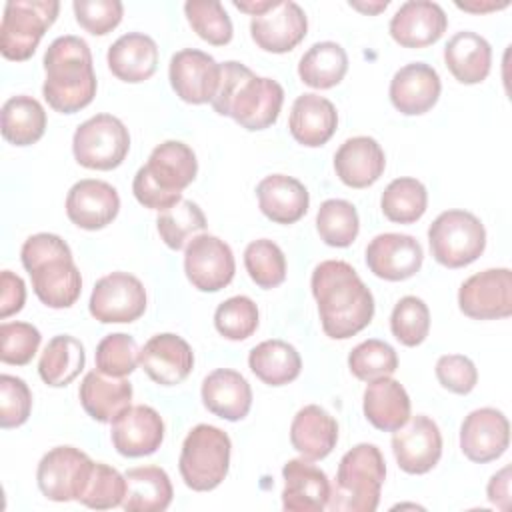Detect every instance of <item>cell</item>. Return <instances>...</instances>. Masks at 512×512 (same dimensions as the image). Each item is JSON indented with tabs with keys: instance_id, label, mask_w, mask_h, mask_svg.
Wrapping results in <instances>:
<instances>
[{
	"instance_id": "obj_1",
	"label": "cell",
	"mask_w": 512,
	"mask_h": 512,
	"mask_svg": "<svg viewBox=\"0 0 512 512\" xmlns=\"http://www.w3.org/2000/svg\"><path fill=\"white\" fill-rule=\"evenodd\" d=\"M310 288L328 338L346 340L372 322L374 296L348 262H320L312 272Z\"/></svg>"
},
{
	"instance_id": "obj_2",
	"label": "cell",
	"mask_w": 512,
	"mask_h": 512,
	"mask_svg": "<svg viewBox=\"0 0 512 512\" xmlns=\"http://www.w3.org/2000/svg\"><path fill=\"white\" fill-rule=\"evenodd\" d=\"M210 104L216 114L230 116L250 132L266 130L280 116L284 88L274 78L256 76L242 62L226 60L220 64V82Z\"/></svg>"
},
{
	"instance_id": "obj_3",
	"label": "cell",
	"mask_w": 512,
	"mask_h": 512,
	"mask_svg": "<svg viewBox=\"0 0 512 512\" xmlns=\"http://www.w3.org/2000/svg\"><path fill=\"white\" fill-rule=\"evenodd\" d=\"M42 96L60 114H74L86 108L96 96V74L92 52L86 40L74 34L58 36L44 54Z\"/></svg>"
},
{
	"instance_id": "obj_4",
	"label": "cell",
	"mask_w": 512,
	"mask_h": 512,
	"mask_svg": "<svg viewBox=\"0 0 512 512\" xmlns=\"http://www.w3.org/2000/svg\"><path fill=\"white\" fill-rule=\"evenodd\" d=\"M198 172L194 150L180 140L158 144L132 180L134 198L150 210L164 212L182 200V190L190 186Z\"/></svg>"
},
{
	"instance_id": "obj_5",
	"label": "cell",
	"mask_w": 512,
	"mask_h": 512,
	"mask_svg": "<svg viewBox=\"0 0 512 512\" xmlns=\"http://www.w3.org/2000/svg\"><path fill=\"white\" fill-rule=\"evenodd\" d=\"M386 462L376 444H356L338 464L336 482L330 486L332 512H374L380 504Z\"/></svg>"
},
{
	"instance_id": "obj_6",
	"label": "cell",
	"mask_w": 512,
	"mask_h": 512,
	"mask_svg": "<svg viewBox=\"0 0 512 512\" xmlns=\"http://www.w3.org/2000/svg\"><path fill=\"white\" fill-rule=\"evenodd\" d=\"M230 436L212 426L198 424L194 426L180 450L178 470L184 484L194 492H210L218 488L230 470Z\"/></svg>"
},
{
	"instance_id": "obj_7",
	"label": "cell",
	"mask_w": 512,
	"mask_h": 512,
	"mask_svg": "<svg viewBox=\"0 0 512 512\" xmlns=\"http://www.w3.org/2000/svg\"><path fill=\"white\" fill-rule=\"evenodd\" d=\"M432 258L446 268H464L486 248V228L468 210H444L428 228Z\"/></svg>"
},
{
	"instance_id": "obj_8",
	"label": "cell",
	"mask_w": 512,
	"mask_h": 512,
	"mask_svg": "<svg viewBox=\"0 0 512 512\" xmlns=\"http://www.w3.org/2000/svg\"><path fill=\"white\" fill-rule=\"evenodd\" d=\"M60 2L56 0H10L0 24V52L6 60H28L44 32L56 22Z\"/></svg>"
},
{
	"instance_id": "obj_9",
	"label": "cell",
	"mask_w": 512,
	"mask_h": 512,
	"mask_svg": "<svg viewBox=\"0 0 512 512\" xmlns=\"http://www.w3.org/2000/svg\"><path fill=\"white\" fill-rule=\"evenodd\" d=\"M130 150V134L124 122L112 114H96L84 120L72 136V152L88 170L118 168Z\"/></svg>"
},
{
	"instance_id": "obj_10",
	"label": "cell",
	"mask_w": 512,
	"mask_h": 512,
	"mask_svg": "<svg viewBox=\"0 0 512 512\" xmlns=\"http://www.w3.org/2000/svg\"><path fill=\"white\" fill-rule=\"evenodd\" d=\"M92 466V458L80 448L56 446L38 462V488L52 502L78 500L86 488Z\"/></svg>"
},
{
	"instance_id": "obj_11",
	"label": "cell",
	"mask_w": 512,
	"mask_h": 512,
	"mask_svg": "<svg viewBox=\"0 0 512 512\" xmlns=\"http://www.w3.org/2000/svg\"><path fill=\"white\" fill-rule=\"evenodd\" d=\"M146 288L130 272L102 276L90 294L88 310L100 324H130L146 312Z\"/></svg>"
},
{
	"instance_id": "obj_12",
	"label": "cell",
	"mask_w": 512,
	"mask_h": 512,
	"mask_svg": "<svg viewBox=\"0 0 512 512\" xmlns=\"http://www.w3.org/2000/svg\"><path fill=\"white\" fill-rule=\"evenodd\" d=\"M458 308L472 320H498L512 314L510 268H488L460 284Z\"/></svg>"
},
{
	"instance_id": "obj_13",
	"label": "cell",
	"mask_w": 512,
	"mask_h": 512,
	"mask_svg": "<svg viewBox=\"0 0 512 512\" xmlns=\"http://www.w3.org/2000/svg\"><path fill=\"white\" fill-rule=\"evenodd\" d=\"M184 272L200 292L226 288L236 272L232 248L212 234H196L184 248Z\"/></svg>"
},
{
	"instance_id": "obj_14",
	"label": "cell",
	"mask_w": 512,
	"mask_h": 512,
	"mask_svg": "<svg viewBox=\"0 0 512 512\" xmlns=\"http://www.w3.org/2000/svg\"><path fill=\"white\" fill-rule=\"evenodd\" d=\"M394 458L406 474H426L430 472L442 456V434L438 424L416 414L406 420L404 426L394 430L392 436Z\"/></svg>"
},
{
	"instance_id": "obj_15",
	"label": "cell",
	"mask_w": 512,
	"mask_h": 512,
	"mask_svg": "<svg viewBox=\"0 0 512 512\" xmlns=\"http://www.w3.org/2000/svg\"><path fill=\"white\" fill-rule=\"evenodd\" d=\"M168 78L180 100L188 104H208L218 90L220 64L208 52L184 48L172 54Z\"/></svg>"
},
{
	"instance_id": "obj_16",
	"label": "cell",
	"mask_w": 512,
	"mask_h": 512,
	"mask_svg": "<svg viewBox=\"0 0 512 512\" xmlns=\"http://www.w3.org/2000/svg\"><path fill=\"white\" fill-rule=\"evenodd\" d=\"M422 262L424 250L410 234L384 232L374 236L366 246L368 270L388 282L412 278L422 268Z\"/></svg>"
},
{
	"instance_id": "obj_17",
	"label": "cell",
	"mask_w": 512,
	"mask_h": 512,
	"mask_svg": "<svg viewBox=\"0 0 512 512\" xmlns=\"http://www.w3.org/2000/svg\"><path fill=\"white\" fill-rule=\"evenodd\" d=\"M510 444V424L496 408H476L460 424V450L476 464L498 460Z\"/></svg>"
},
{
	"instance_id": "obj_18",
	"label": "cell",
	"mask_w": 512,
	"mask_h": 512,
	"mask_svg": "<svg viewBox=\"0 0 512 512\" xmlns=\"http://www.w3.org/2000/svg\"><path fill=\"white\" fill-rule=\"evenodd\" d=\"M110 440L116 452L126 458L150 456L162 446L164 420L152 406H130L112 420Z\"/></svg>"
},
{
	"instance_id": "obj_19",
	"label": "cell",
	"mask_w": 512,
	"mask_h": 512,
	"mask_svg": "<svg viewBox=\"0 0 512 512\" xmlns=\"http://www.w3.org/2000/svg\"><path fill=\"white\" fill-rule=\"evenodd\" d=\"M308 32V18L300 4L280 0L272 10L250 20V36L258 48L272 54L294 50Z\"/></svg>"
},
{
	"instance_id": "obj_20",
	"label": "cell",
	"mask_w": 512,
	"mask_h": 512,
	"mask_svg": "<svg viewBox=\"0 0 512 512\" xmlns=\"http://www.w3.org/2000/svg\"><path fill=\"white\" fill-rule=\"evenodd\" d=\"M138 364L152 382L160 386H176L190 376L194 368V352L182 336L162 332L154 334L140 348Z\"/></svg>"
},
{
	"instance_id": "obj_21",
	"label": "cell",
	"mask_w": 512,
	"mask_h": 512,
	"mask_svg": "<svg viewBox=\"0 0 512 512\" xmlns=\"http://www.w3.org/2000/svg\"><path fill=\"white\" fill-rule=\"evenodd\" d=\"M118 212L120 196L116 188L104 180H78L66 194V216L82 230H102Z\"/></svg>"
},
{
	"instance_id": "obj_22",
	"label": "cell",
	"mask_w": 512,
	"mask_h": 512,
	"mask_svg": "<svg viewBox=\"0 0 512 512\" xmlns=\"http://www.w3.org/2000/svg\"><path fill=\"white\" fill-rule=\"evenodd\" d=\"M448 28V16L432 0H408L390 18L388 30L402 48H426L442 38Z\"/></svg>"
},
{
	"instance_id": "obj_23",
	"label": "cell",
	"mask_w": 512,
	"mask_h": 512,
	"mask_svg": "<svg viewBox=\"0 0 512 512\" xmlns=\"http://www.w3.org/2000/svg\"><path fill=\"white\" fill-rule=\"evenodd\" d=\"M440 92V76L426 62H410L396 70L388 88L392 106L404 116L426 114L438 102Z\"/></svg>"
},
{
	"instance_id": "obj_24",
	"label": "cell",
	"mask_w": 512,
	"mask_h": 512,
	"mask_svg": "<svg viewBox=\"0 0 512 512\" xmlns=\"http://www.w3.org/2000/svg\"><path fill=\"white\" fill-rule=\"evenodd\" d=\"M282 508L288 512H322L330 500V480L312 460L292 458L282 468Z\"/></svg>"
},
{
	"instance_id": "obj_25",
	"label": "cell",
	"mask_w": 512,
	"mask_h": 512,
	"mask_svg": "<svg viewBox=\"0 0 512 512\" xmlns=\"http://www.w3.org/2000/svg\"><path fill=\"white\" fill-rule=\"evenodd\" d=\"M26 272L30 274L34 294L48 308H70L80 298L82 276L72 254L48 258Z\"/></svg>"
},
{
	"instance_id": "obj_26",
	"label": "cell",
	"mask_w": 512,
	"mask_h": 512,
	"mask_svg": "<svg viewBox=\"0 0 512 512\" xmlns=\"http://www.w3.org/2000/svg\"><path fill=\"white\" fill-rule=\"evenodd\" d=\"M200 396L208 412L228 422L246 418L252 408V388L248 380L232 368L212 370L202 380Z\"/></svg>"
},
{
	"instance_id": "obj_27",
	"label": "cell",
	"mask_w": 512,
	"mask_h": 512,
	"mask_svg": "<svg viewBox=\"0 0 512 512\" xmlns=\"http://www.w3.org/2000/svg\"><path fill=\"white\" fill-rule=\"evenodd\" d=\"M386 168L382 146L370 136H354L340 144L334 154V170L348 188L372 186Z\"/></svg>"
},
{
	"instance_id": "obj_28",
	"label": "cell",
	"mask_w": 512,
	"mask_h": 512,
	"mask_svg": "<svg viewBox=\"0 0 512 512\" xmlns=\"http://www.w3.org/2000/svg\"><path fill=\"white\" fill-rule=\"evenodd\" d=\"M338 128V112L336 106L314 92L300 94L292 108L288 118V130L292 138L308 148L324 146Z\"/></svg>"
},
{
	"instance_id": "obj_29",
	"label": "cell",
	"mask_w": 512,
	"mask_h": 512,
	"mask_svg": "<svg viewBox=\"0 0 512 512\" xmlns=\"http://www.w3.org/2000/svg\"><path fill=\"white\" fill-rule=\"evenodd\" d=\"M256 198L260 212L276 224L298 222L310 206V194L306 186L286 174H270L256 186Z\"/></svg>"
},
{
	"instance_id": "obj_30",
	"label": "cell",
	"mask_w": 512,
	"mask_h": 512,
	"mask_svg": "<svg viewBox=\"0 0 512 512\" xmlns=\"http://www.w3.org/2000/svg\"><path fill=\"white\" fill-rule=\"evenodd\" d=\"M132 384L126 378L106 376L100 370H92L84 376L78 388V398L84 412L102 424H112L126 408L132 406Z\"/></svg>"
},
{
	"instance_id": "obj_31",
	"label": "cell",
	"mask_w": 512,
	"mask_h": 512,
	"mask_svg": "<svg viewBox=\"0 0 512 512\" xmlns=\"http://www.w3.org/2000/svg\"><path fill=\"white\" fill-rule=\"evenodd\" d=\"M106 62L118 80L138 84L152 78L156 72L158 46L148 34L128 32L112 42L106 54Z\"/></svg>"
},
{
	"instance_id": "obj_32",
	"label": "cell",
	"mask_w": 512,
	"mask_h": 512,
	"mask_svg": "<svg viewBox=\"0 0 512 512\" xmlns=\"http://www.w3.org/2000/svg\"><path fill=\"white\" fill-rule=\"evenodd\" d=\"M338 442V422L318 404H308L296 412L290 424V444L306 460L326 458Z\"/></svg>"
},
{
	"instance_id": "obj_33",
	"label": "cell",
	"mask_w": 512,
	"mask_h": 512,
	"mask_svg": "<svg viewBox=\"0 0 512 512\" xmlns=\"http://www.w3.org/2000/svg\"><path fill=\"white\" fill-rule=\"evenodd\" d=\"M362 410L374 428L394 432L410 418V396L398 380L384 376L368 382L362 396Z\"/></svg>"
},
{
	"instance_id": "obj_34",
	"label": "cell",
	"mask_w": 512,
	"mask_h": 512,
	"mask_svg": "<svg viewBox=\"0 0 512 512\" xmlns=\"http://www.w3.org/2000/svg\"><path fill=\"white\" fill-rule=\"evenodd\" d=\"M444 64L460 84H480L490 74L492 46L472 30L456 32L444 46Z\"/></svg>"
},
{
	"instance_id": "obj_35",
	"label": "cell",
	"mask_w": 512,
	"mask_h": 512,
	"mask_svg": "<svg viewBox=\"0 0 512 512\" xmlns=\"http://www.w3.org/2000/svg\"><path fill=\"white\" fill-rule=\"evenodd\" d=\"M126 512H164L174 498L170 476L160 466H136L126 474Z\"/></svg>"
},
{
	"instance_id": "obj_36",
	"label": "cell",
	"mask_w": 512,
	"mask_h": 512,
	"mask_svg": "<svg viewBox=\"0 0 512 512\" xmlns=\"http://www.w3.org/2000/svg\"><path fill=\"white\" fill-rule=\"evenodd\" d=\"M248 366L260 382L268 386H284L300 376L302 358L292 344L272 338L250 350Z\"/></svg>"
},
{
	"instance_id": "obj_37",
	"label": "cell",
	"mask_w": 512,
	"mask_h": 512,
	"mask_svg": "<svg viewBox=\"0 0 512 512\" xmlns=\"http://www.w3.org/2000/svg\"><path fill=\"white\" fill-rule=\"evenodd\" d=\"M348 72L346 50L332 40L312 44L298 62L300 80L316 90L334 88Z\"/></svg>"
},
{
	"instance_id": "obj_38",
	"label": "cell",
	"mask_w": 512,
	"mask_h": 512,
	"mask_svg": "<svg viewBox=\"0 0 512 512\" xmlns=\"http://www.w3.org/2000/svg\"><path fill=\"white\" fill-rule=\"evenodd\" d=\"M84 364L86 352L82 342L70 334H58L46 344L38 360V374L44 384L62 388L84 370Z\"/></svg>"
},
{
	"instance_id": "obj_39",
	"label": "cell",
	"mask_w": 512,
	"mask_h": 512,
	"mask_svg": "<svg viewBox=\"0 0 512 512\" xmlns=\"http://www.w3.org/2000/svg\"><path fill=\"white\" fill-rule=\"evenodd\" d=\"M2 136L14 146L36 144L46 130V110L44 106L28 96L18 94L4 102L2 106Z\"/></svg>"
},
{
	"instance_id": "obj_40",
	"label": "cell",
	"mask_w": 512,
	"mask_h": 512,
	"mask_svg": "<svg viewBox=\"0 0 512 512\" xmlns=\"http://www.w3.org/2000/svg\"><path fill=\"white\" fill-rule=\"evenodd\" d=\"M428 208L426 186L410 176L394 178L382 192L380 210L396 224H414L424 216Z\"/></svg>"
},
{
	"instance_id": "obj_41",
	"label": "cell",
	"mask_w": 512,
	"mask_h": 512,
	"mask_svg": "<svg viewBox=\"0 0 512 512\" xmlns=\"http://www.w3.org/2000/svg\"><path fill=\"white\" fill-rule=\"evenodd\" d=\"M316 230L320 240L328 246H350L360 232V218L356 206L342 198L324 200L316 212Z\"/></svg>"
},
{
	"instance_id": "obj_42",
	"label": "cell",
	"mask_w": 512,
	"mask_h": 512,
	"mask_svg": "<svg viewBox=\"0 0 512 512\" xmlns=\"http://www.w3.org/2000/svg\"><path fill=\"white\" fill-rule=\"evenodd\" d=\"M208 226L202 208L192 200H180L172 208L164 210L156 218V230L162 242L172 250H182Z\"/></svg>"
},
{
	"instance_id": "obj_43",
	"label": "cell",
	"mask_w": 512,
	"mask_h": 512,
	"mask_svg": "<svg viewBox=\"0 0 512 512\" xmlns=\"http://www.w3.org/2000/svg\"><path fill=\"white\" fill-rule=\"evenodd\" d=\"M244 268L250 280L264 290L276 288L286 280V256L282 248L268 240H252L244 250Z\"/></svg>"
},
{
	"instance_id": "obj_44",
	"label": "cell",
	"mask_w": 512,
	"mask_h": 512,
	"mask_svg": "<svg viewBox=\"0 0 512 512\" xmlns=\"http://www.w3.org/2000/svg\"><path fill=\"white\" fill-rule=\"evenodd\" d=\"M184 14L192 30L212 46H224L234 36V26L218 0H188Z\"/></svg>"
},
{
	"instance_id": "obj_45",
	"label": "cell",
	"mask_w": 512,
	"mask_h": 512,
	"mask_svg": "<svg viewBox=\"0 0 512 512\" xmlns=\"http://www.w3.org/2000/svg\"><path fill=\"white\" fill-rule=\"evenodd\" d=\"M348 368L358 380L372 382L392 376L398 370V354L388 342L368 338L352 348L348 354Z\"/></svg>"
},
{
	"instance_id": "obj_46",
	"label": "cell",
	"mask_w": 512,
	"mask_h": 512,
	"mask_svg": "<svg viewBox=\"0 0 512 512\" xmlns=\"http://www.w3.org/2000/svg\"><path fill=\"white\" fill-rule=\"evenodd\" d=\"M392 336L408 348L422 344L430 332V310L418 296H404L390 314Z\"/></svg>"
},
{
	"instance_id": "obj_47",
	"label": "cell",
	"mask_w": 512,
	"mask_h": 512,
	"mask_svg": "<svg viewBox=\"0 0 512 512\" xmlns=\"http://www.w3.org/2000/svg\"><path fill=\"white\" fill-rule=\"evenodd\" d=\"M258 322L260 314L256 302L242 294L224 300L214 312V326L218 334L234 342L250 338L256 332Z\"/></svg>"
},
{
	"instance_id": "obj_48",
	"label": "cell",
	"mask_w": 512,
	"mask_h": 512,
	"mask_svg": "<svg viewBox=\"0 0 512 512\" xmlns=\"http://www.w3.org/2000/svg\"><path fill=\"white\" fill-rule=\"evenodd\" d=\"M124 496H126V476L104 462H94L90 478L78 502L94 510H110V508L122 506Z\"/></svg>"
},
{
	"instance_id": "obj_49",
	"label": "cell",
	"mask_w": 512,
	"mask_h": 512,
	"mask_svg": "<svg viewBox=\"0 0 512 512\" xmlns=\"http://www.w3.org/2000/svg\"><path fill=\"white\" fill-rule=\"evenodd\" d=\"M138 358L140 350L136 340L124 332L104 336L94 352L96 370L114 378H126L132 374L138 366Z\"/></svg>"
},
{
	"instance_id": "obj_50",
	"label": "cell",
	"mask_w": 512,
	"mask_h": 512,
	"mask_svg": "<svg viewBox=\"0 0 512 512\" xmlns=\"http://www.w3.org/2000/svg\"><path fill=\"white\" fill-rule=\"evenodd\" d=\"M42 342L40 330L30 322L0 324V360L10 366H26Z\"/></svg>"
},
{
	"instance_id": "obj_51",
	"label": "cell",
	"mask_w": 512,
	"mask_h": 512,
	"mask_svg": "<svg viewBox=\"0 0 512 512\" xmlns=\"http://www.w3.org/2000/svg\"><path fill=\"white\" fill-rule=\"evenodd\" d=\"M32 412V392L28 384L12 374L0 376V426L4 430L22 426Z\"/></svg>"
},
{
	"instance_id": "obj_52",
	"label": "cell",
	"mask_w": 512,
	"mask_h": 512,
	"mask_svg": "<svg viewBox=\"0 0 512 512\" xmlns=\"http://www.w3.org/2000/svg\"><path fill=\"white\" fill-rule=\"evenodd\" d=\"M72 10L76 22L94 36H104L112 32L124 14L120 0H74Z\"/></svg>"
},
{
	"instance_id": "obj_53",
	"label": "cell",
	"mask_w": 512,
	"mask_h": 512,
	"mask_svg": "<svg viewBox=\"0 0 512 512\" xmlns=\"http://www.w3.org/2000/svg\"><path fill=\"white\" fill-rule=\"evenodd\" d=\"M436 378L442 388L454 394H470L478 384L476 364L464 354H444L436 360Z\"/></svg>"
},
{
	"instance_id": "obj_54",
	"label": "cell",
	"mask_w": 512,
	"mask_h": 512,
	"mask_svg": "<svg viewBox=\"0 0 512 512\" xmlns=\"http://www.w3.org/2000/svg\"><path fill=\"white\" fill-rule=\"evenodd\" d=\"M62 254H72V250L58 234L38 232L24 240L22 250H20V260H22L24 270H30L32 266H36L48 258L62 256Z\"/></svg>"
},
{
	"instance_id": "obj_55",
	"label": "cell",
	"mask_w": 512,
	"mask_h": 512,
	"mask_svg": "<svg viewBox=\"0 0 512 512\" xmlns=\"http://www.w3.org/2000/svg\"><path fill=\"white\" fill-rule=\"evenodd\" d=\"M26 302V284L12 270H2L0 274V320L20 312Z\"/></svg>"
},
{
	"instance_id": "obj_56",
	"label": "cell",
	"mask_w": 512,
	"mask_h": 512,
	"mask_svg": "<svg viewBox=\"0 0 512 512\" xmlns=\"http://www.w3.org/2000/svg\"><path fill=\"white\" fill-rule=\"evenodd\" d=\"M486 496L492 506L506 512L510 508V466H504L490 476L486 486Z\"/></svg>"
},
{
	"instance_id": "obj_57",
	"label": "cell",
	"mask_w": 512,
	"mask_h": 512,
	"mask_svg": "<svg viewBox=\"0 0 512 512\" xmlns=\"http://www.w3.org/2000/svg\"><path fill=\"white\" fill-rule=\"evenodd\" d=\"M280 0H234L232 4L240 10V12H246L250 14L252 18L254 16H262L266 14L268 10H272Z\"/></svg>"
},
{
	"instance_id": "obj_58",
	"label": "cell",
	"mask_w": 512,
	"mask_h": 512,
	"mask_svg": "<svg viewBox=\"0 0 512 512\" xmlns=\"http://www.w3.org/2000/svg\"><path fill=\"white\" fill-rule=\"evenodd\" d=\"M510 2H494V0H486V2H478V0H470V2H456V6L464 12H472V14H486V12H494V10H502L506 8Z\"/></svg>"
},
{
	"instance_id": "obj_59",
	"label": "cell",
	"mask_w": 512,
	"mask_h": 512,
	"mask_svg": "<svg viewBox=\"0 0 512 512\" xmlns=\"http://www.w3.org/2000/svg\"><path fill=\"white\" fill-rule=\"evenodd\" d=\"M350 6L362 14H368V16H376L380 14L382 10L388 8V0H378V2H356V0H350Z\"/></svg>"
}]
</instances>
